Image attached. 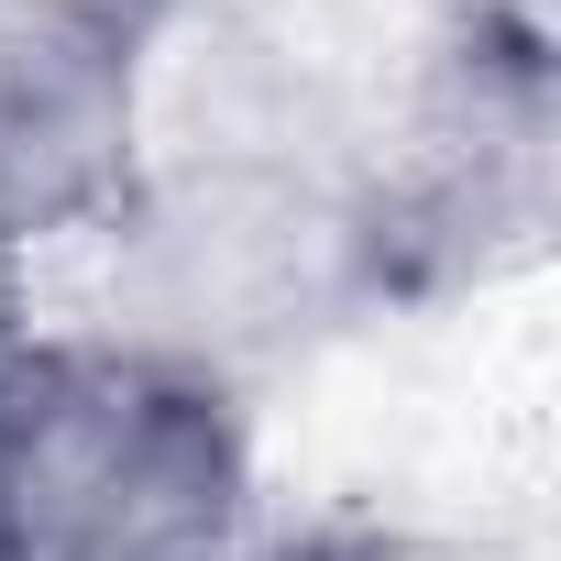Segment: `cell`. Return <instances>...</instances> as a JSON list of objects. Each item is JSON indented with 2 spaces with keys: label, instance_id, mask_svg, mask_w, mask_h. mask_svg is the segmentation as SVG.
I'll return each instance as SVG.
<instances>
[{
  "label": "cell",
  "instance_id": "4",
  "mask_svg": "<svg viewBox=\"0 0 561 561\" xmlns=\"http://www.w3.org/2000/svg\"><path fill=\"white\" fill-rule=\"evenodd\" d=\"M209 561H342V550H320V539H275V550H209Z\"/></svg>",
  "mask_w": 561,
  "mask_h": 561
},
{
  "label": "cell",
  "instance_id": "3",
  "mask_svg": "<svg viewBox=\"0 0 561 561\" xmlns=\"http://www.w3.org/2000/svg\"><path fill=\"white\" fill-rule=\"evenodd\" d=\"M12 353H23V242L0 231V375H12Z\"/></svg>",
  "mask_w": 561,
  "mask_h": 561
},
{
  "label": "cell",
  "instance_id": "1",
  "mask_svg": "<svg viewBox=\"0 0 561 561\" xmlns=\"http://www.w3.org/2000/svg\"><path fill=\"white\" fill-rule=\"evenodd\" d=\"M242 517V430L165 353L56 342L0 375V561H209Z\"/></svg>",
  "mask_w": 561,
  "mask_h": 561
},
{
  "label": "cell",
  "instance_id": "2",
  "mask_svg": "<svg viewBox=\"0 0 561 561\" xmlns=\"http://www.w3.org/2000/svg\"><path fill=\"white\" fill-rule=\"evenodd\" d=\"M133 45L144 23L122 0H0V231L12 242L122 198Z\"/></svg>",
  "mask_w": 561,
  "mask_h": 561
}]
</instances>
